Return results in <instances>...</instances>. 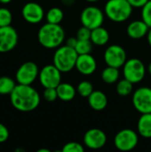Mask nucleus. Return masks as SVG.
<instances>
[{"instance_id":"12","label":"nucleus","mask_w":151,"mask_h":152,"mask_svg":"<svg viewBox=\"0 0 151 152\" xmlns=\"http://www.w3.org/2000/svg\"><path fill=\"white\" fill-rule=\"evenodd\" d=\"M18 33L10 26L0 27V53L12 51L18 44Z\"/></svg>"},{"instance_id":"1","label":"nucleus","mask_w":151,"mask_h":152,"mask_svg":"<svg viewBox=\"0 0 151 152\" xmlns=\"http://www.w3.org/2000/svg\"><path fill=\"white\" fill-rule=\"evenodd\" d=\"M11 103L17 110L30 112L36 110L40 103V95L31 85L18 84L10 94Z\"/></svg>"},{"instance_id":"38","label":"nucleus","mask_w":151,"mask_h":152,"mask_svg":"<svg viewBox=\"0 0 151 152\" xmlns=\"http://www.w3.org/2000/svg\"><path fill=\"white\" fill-rule=\"evenodd\" d=\"M148 70H149V72H150V74L151 75V62L149 64V67H148Z\"/></svg>"},{"instance_id":"17","label":"nucleus","mask_w":151,"mask_h":152,"mask_svg":"<svg viewBox=\"0 0 151 152\" xmlns=\"http://www.w3.org/2000/svg\"><path fill=\"white\" fill-rule=\"evenodd\" d=\"M87 99L90 107L96 111L105 110L108 105V98L101 91H93Z\"/></svg>"},{"instance_id":"18","label":"nucleus","mask_w":151,"mask_h":152,"mask_svg":"<svg viewBox=\"0 0 151 152\" xmlns=\"http://www.w3.org/2000/svg\"><path fill=\"white\" fill-rule=\"evenodd\" d=\"M90 40L95 45H98V46L105 45L109 40V31L102 26L93 28V29H92Z\"/></svg>"},{"instance_id":"3","label":"nucleus","mask_w":151,"mask_h":152,"mask_svg":"<svg viewBox=\"0 0 151 152\" xmlns=\"http://www.w3.org/2000/svg\"><path fill=\"white\" fill-rule=\"evenodd\" d=\"M78 53L75 48L61 45L53 54V65L62 72H69L76 67Z\"/></svg>"},{"instance_id":"33","label":"nucleus","mask_w":151,"mask_h":152,"mask_svg":"<svg viewBox=\"0 0 151 152\" xmlns=\"http://www.w3.org/2000/svg\"><path fill=\"white\" fill-rule=\"evenodd\" d=\"M127 1L133 7H136V8H142L149 2V0H127Z\"/></svg>"},{"instance_id":"11","label":"nucleus","mask_w":151,"mask_h":152,"mask_svg":"<svg viewBox=\"0 0 151 152\" xmlns=\"http://www.w3.org/2000/svg\"><path fill=\"white\" fill-rule=\"evenodd\" d=\"M39 75V69L37 65L33 61H26L18 69L15 78L18 84L31 85L36 79Z\"/></svg>"},{"instance_id":"36","label":"nucleus","mask_w":151,"mask_h":152,"mask_svg":"<svg viewBox=\"0 0 151 152\" xmlns=\"http://www.w3.org/2000/svg\"><path fill=\"white\" fill-rule=\"evenodd\" d=\"M12 0H0V3L2 4H9Z\"/></svg>"},{"instance_id":"34","label":"nucleus","mask_w":151,"mask_h":152,"mask_svg":"<svg viewBox=\"0 0 151 152\" xmlns=\"http://www.w3.org/2000/svg\"><path fill=\"white\" fill-rule=\"evenodd\" d=\"M77 42H78V39L77 38V37H69V38L67 39L66 45H67L68 46H69V47L75 48L76 45H77Z\"/></svg>"},{"instance_id":"21","label":"nucleus","mask_w":151,"mask_h":152,"mask_svg":"<svg viewBox=\"0 0 151 152\" xmlns=\"http://www.w3.org/2000/svg\"><path fill=\"white\" fill-rule=\"evenodd\" d=\"M119 69L108 66L101 72V78L104 83L108 85L115 84L119 79Z\"/></svg>"},{"instance_id":"27","label":"nucleus","mask_w":151,"mask_h":152,"mask_svg":"<svg viewBox=\"0 0 151 152\" xmlns=\"http://www.w3.org/2000/svg\"><path fill=\"white\" fill-rule=\"evenodd\" d=\"M12 21V14L5 7L0 8V27L10 26Z\"/></svg>"},{"instance_id":"25","label":"nucleus","mask_w":151,"mask_h":152,"mask_svg":"<svg viewBox=\"0 0 151 152\" xmlns=\"http://www.w3.org/2000/svg\"><path fill=\"white\" fill-rule=\"evenodd\" d=\"M93 91H94V89H93V84L86 80L80 82L77 87V92L79 94L80 96H82L84 98H88Z\"/></svg>"},{"instance_id":"2","label":"nucleus","mask_w":151,"mask_h":152,"mask_svg":"<svg viewBox=\"0 0 151 152\" xmlns=\"http://www.w3.org/2000/svg\"><path fill=\"white\" fill-rule=\"evenodd\" d=\"M37 39L40 45L47 49H55L65 40V31L60 24L45 23L38 30Z\"/></svg>"},{"instance_id":"20","label":"nucleus","mask_w":151,"mask_h":152,"mask_svg":"<svg viewBox=\"0 0 151 152\" xmlns=\"http://www.w3.org/2000/svg\"><path fill=\"white\" fill-rule=\"evenodd\" d=\"M137 130L141 136L151 138V113L142 114L138 120Z\"/></svg>"},{"instance_id":"5","label":"nucleus","mask_w":151,"mask_h":152,"mask_svg":"<svg viewBox=\"0 0 151 152\" xmlns=\"http://www.w3.org/2000/svg\"><path fill=\"white\" fill-rule=\"evenodd\" d=\"M124 77L132 82L133 85L143 80L146 75V67L144 63L136 58L126 60L123 66Z\"/></svg>"},{"instance_id":"16","label":"nucleus","mask_w":151,"mask_h":152,"mask_svg":"<svg viewBox=\"0 0 151 152\" xmlns=\"http://www.w3.org/2000/svg\"><path fill=\"white\" fill-rule=\"evenodd\" d=\"M149 30H150V27L145 23L143 20L132 21L126 28L127 35L133 39L142 38L143 37L147 36Z\"/></svg>"},{"instance_id":"31","label":"nucleus","mask_w":151,"mask_h":152,"mask_svg":"<svg viewBox=\"0 0 151 152\" xmlns=\"http://www.w3.org/2000/svg\"><path fill=\"white\" fill-rule=\"evenodd\" d=\"M91 34H92V29H90L87 27L82 26L80 28H78L76 37L78 40H90Z\"/></svg>"},{"instance_id":"22","label":"nucleus","mask_w":151,"mask_h":152,"mask_svg":"<svg viewBox=\"0 0 151 152\" xmlns=\"http://www.w3.org/2000/svg\"><path fill=\"white\" fill-rule=\"evenodd\" d=\"M133 87V84L132 82H130L129 80H127L126 78H124V79L117 81V84L116 86V91L119 96L126 97L132 94Z\"/></svg>"},{"instance_id":"15","label":"nucleus","mask_w":151,"mask_h":152,"mask_svg":"<svg viewBox=\"0 0 151 152\" xmlns=\"http://www.w3.org/2000/svg\"><path fill=\"white\" fill-rule=\"evenodd\" d=\"M75 68L80 74L84 76H90L95 72L97 69V62L91 53L80 54L77 57Z\"/></svg>"},{"instance_id":"26","label":"nucleus","mask_w":151,"mask_h":152,"mask_svg":"<svg viewBox=\"0 0 151 152\" xmlns=\"http://www.w3.org/2000/svg\"><path fill=\"white\" fill-rule=\"evenodd\" d=\"M93 44L92 43L91 40H78L75 47V50L77 51L78 55L91 53L93 50Z\"/></svg>"},{"instance_id":"39","label":"nucleus","mask_w":151,"mask_h":152,"mask_svg":"<svg viewBox=\"0 0 151 152\" xmlns=\"http://www.w3.org/2000/svg\"><path fill=\"white\" fill-rule=\"evenodd\" d=\"M85 1H87V2H91V3H93V2H97V1H99V0H85Z\"/></svg>"},{"instance_id":"29","label":"nucleus","mask_w":151,"mask_h":152,"mask_svg":"<svg viewBox=\"0 0 151 152\" xmlns=\"http://www.w3.org/2000/svg\"><path fill=\"white\" fill-rule=\"evenodd\" d=\"M142 20L145 21V23L151 28V0H149V2L142 7Z\"/></svg>"},{"instance_id":"35","label":"nucleus","mask_w":151,"mask_h":152,"mask_svg":"<svg viewBox=\"0 0 151 152\" xmlns=\"http://www.w3.org/2000/svg\"><path fill=\"white\" fill-rule=\"evenodd\" d=\"M147 39H148L149 45L151 46V28H150V30H149V32H148V34H147Z\"/></svg>"},{"instance_id":"14","label":"nucleus","mask_w":151,"mask_h":152,"mask_svg":"<svg viewBox=\"0 0 151 152\" xmlns=\"http://www.w3.org/2000/svg\"><path fill=\"white\" fill-rule=\"evenodd\" d=\"M21 14L23 19L32 24L39 23L44 16V12L43 7L35 2H29L24 4L21 10Z\"/></svg>"},{"instance_id":"9","label":"nucleus","mask_w":151,"mask_h":152,"mask_svg":"<svg viewBox=\"0 0 151 152\" xmlns=\"http://www.w3.org/2000/svg\"><path fill=\"white\" fill-rule=\"evenodd\" d=\"M38 78L44 88H56L61 83V71L53 64L46 65L39 71Z\"/></svg>"},{"instance_id":"24","label":"nucleus","mask_w":151,"mask_h":152,"mask_svg":"<svg viewBox=\"0 0 151 152\" xmlns=\"http://www.w3.org/2000/svg\"><path fill=\"white\" fill-rule=\"evenodd\" d=\"M15 86L16 84L12 78L9 77H0V94L10 95Z\"/></svg>"},{"instance_id":"4","label":"nucleus","mask_w":151,"mask_h":152,"mask_svg":"<svg viewBox=\"0 0 151 152\" xmlns=\"http://www.w3.org/2000/svg\"><path fill=\"white\" fill-rule=\"evenodd\" d=\"M133 6L127 0H109L104 7L107 17L114 22H123L129 19Z\"/></svg>"},{"instance_id":"19","label":"nucleus","mask_w":151,"mask_h":152,"mask_svg":"<svg viewBox=\"0 0 151 152\" xmlns=\"http://www.w3.org/2000/svg\"><path fill=\"white\" fill-rule=\"evenodd\" d=\"M58 98L63 102L72 101L77 94V89L69 83H61L57 87Z\"/></svg>"},{"instance_id":"32","label":"nucleus","mask_w":151,"mask_h":152,"mask_svg":"<svg viewBox=\"0 0 151 152\" xmlns=\"http://www.w3.org/2000/svg\"><path fill=\"white\" fill-rule=\"evenodd\" d=\"M9 138V131L7 127L0 123V143L6 142Z\"/></svg>"},{"instance_id":"28","label":"nucleus","mask_w":151,"mask_h":152,"mask_svg":"<svg viewBox=\"0 0 151 152\" xmlns=\"http://www.w3.org/2000/svg\"><path fill=\"white\" fill-rule=\"evenodd\" d=\"M84 151L85 148L83 145L77 142H70L66 143L61 150L62 152H83Z\"/></svg>"},{"instance_id":"37","label":"nucleus","mask_w":151,"mask_h":152,"mask_svg":"<svg viewBox=\"0 0 151 152\" xmlns=\"http://www.w3.org/2000/svg\"><path fill=\"white\" fill-rule=\"evenodd\" d=\"M37 152H50L49 150H47V149H40V150H38Z\"/></svg>"},{"instance_id":"7","label":"nucleus","mask_w":151,"mask_h":152,"mask_svg":"<svg viewBox=\"0 0 151 152\" xmlns=\"http://www.w3.org/2000/svg\"><path fill=\"white\" fill-rule=\"evenodd\" d=\"M80 20L83 26L87 27L90 29H93L102 26L104 21V13L96 6H87L82 11Z\"/></svg>"},{"instance_id":"30","label":"nucleus","mask_w":151,"mask_h":152,"mask_svg":"<svg viewBox=\"0 0 151 152\" xmlns=\"http://www.w3.org/2000/svg\"><path fill=\"white\" fill-rule=\"evenodd\" d=\"M43 95H44V98L45 101H47L49 102H54L58 98L57 89L53 88V87L44 88Z\"/></svg>"},{"instance_id":"6","label":"nucleus","mask_w":151,"mask_h":152,"mask_svg":"<svg viewBox=\"0 0 151 152\" xmlns=\"http://www.w3.org/2000/svg\"><path fill=\"white\" fill-rule=\"evenodd\" d=\"M139 142L138 134L132 129H123L119 131L115 138V147L120 151H133Z\"/></svg>"},{"instance_id":"13","label":"nucleus","mask_w":151,"mask_h":152,"mask_svg":"<svg viewBox=\"0 0 151 152\" xmlns=\"http://www.w3.org/2000/svg\"><path fill=\"white\" fill-rule=\"evenodd\" d=\"M106 142L107 135L99 128L90 129L84 135V144L91 150L101 149L106 145Z\"/></svg>"},{"instance_id":"8","label":"nucleus","mask_w":151,"mask_h":152,"mask_svg":"<svg viewBox=\"0 0 151 152\" xmlns=\"http://www.w3.org/2000/svg\"><path fill=\"white\" fill-rule=\"evenodd\" d=\"M132 102L140 113H151V88L147 86L138 88L133 94Z\"/></svg>"},{"instance_id":"23","label":"nucleus","mask_w":151,"mask_h":152,"mask_svg":"<svg viewBox=\"0 0 151 152\" xmlns=\"http://www.w3.org/2000/svg\"><path fill=\"white\" fill-rule=\"evenodd\" d=\"M63 17H64V13L62 10L59 7H53L49 9L45 15L47 22L53 24H60L63 20Z\"/></svg>"},{"instance_id":"10","label":"nucleus","mask_w":151,"mask_h":152,"mask_svg":"<svg viewBox=\"0 0 151 152\" xmlns=\"http://www.w3.org/2000/svg\"><path fill=\"white\" fill-rule=\"evenodd\" d=\"M103 59L107 66L120 69L126 61V53L125 49L118 45H109L104 53Z\"/></svg>"}]
</instances>
